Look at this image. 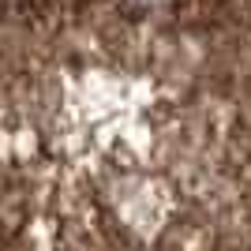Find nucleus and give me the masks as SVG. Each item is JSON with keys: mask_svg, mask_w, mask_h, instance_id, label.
<instances>
[{"mask_svg": "<svg viewBox=\"0 0 251 251\" xmlns=\"http://www.w3.org/2000/svg\"><path fill=\"white\" fill-rule=\"evenodd\" d=\"M0 251H251V0H0Z\"/></svg>", "mask_w": 251, "mask_h": 251, "instance_id": "1", "label": "nucleus"}]
</instances>
